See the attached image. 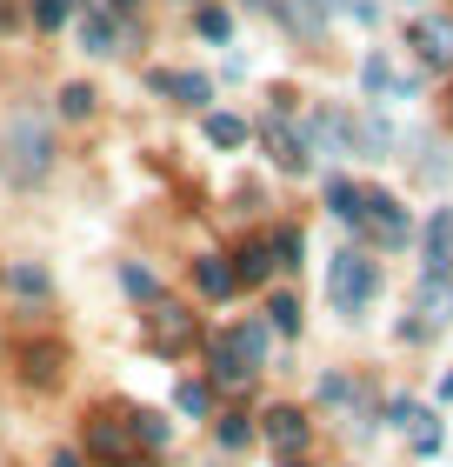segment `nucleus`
I'll use <instances>...</instances> for the list:
<instances>
[{"mask_svg": "<svg viewBox=\"0 0 453 467\" xmlns=\"http://www.w3.org/2000/svg\"><path fill=\"white\" fill-rule=\"evenodd\" d=\"M447 267H453V207L427 221V274H447Z\"/></svg>", "mask_w": 453, "mask_h": 467, "instance_id": "nucleus-9", "label": "nucleus"}, {"mask_svg": "<svg viewBox=\"0 0 453 467\" xmlns=\"http://www.w3.org/2000/svg\"><path fill=\"white\" fill-rule=\"evenodd\" d=\"M440 400H453V374H447V380H440Z\"/></svg>", "mask_w": 453, "mask_h": 467, "instance_id": "nucleus-34", "label": "nucleus"}, {"mask_svg": "<svg viewBox=\"0 0 453 467\" xmlns=\"http://www.w3.org/2000/svg\"><path fill=\"white\" fill-rule=\"evenodd\" d=\"M120 467H140V461H120Z\"/></svg>", "mask_w": 453, "mask_h": 467, "instance_id": "nucleus-38", "label": "nucleus"}, {"mask_svg": "<svg viewBox=\"0 0 453 467\" xmlns=\"http://www.w3.org/2000/svg\"><path fill=\"white\" fill-rule=\"evenodd\" d=\"M120 281H127V294H140V301H147V294H154V274H147V267H127Z\"/></svg>", "mask_w": 453, "mask_h": 467, "instance_id": "nucleus-28", "label": "nucleus"}, {"mask_svg": "<svg viewBox=\"0 0 453 467\" xmlns=\"http://www.w3.org/2000/svg\"><path fill=\"white\" fill-rule=\"evenodd\" d=\"M47 167H54V127L40 114H14L7 134H0V174L14 187H40Z\"/></svg>", "mask_w": 453, "mask_h": 467, "instance_id": "nucleus-1", "label": "nucleus"}, {"mask_svg": "<svg viewBox=\"0 0 453 467\" xmlns=\"http://www.w3.org/2000/svg\"><path fill=\"white\" fill-rule=\"evenodd\" d=\"M154 94H174V100H187V108H207L213 100L207 74H154Z\"/></svg>", "mask_w": 453, "mask_h": 467, "instance_id": "nucleus-10", "label": "nucleus"}, {"mask_svg": "<svg viewBox=\"0 0 453 467\" xmlns=\"http://www.w3.org/2000/svg\"><path fill=\"white\" fill-rule=\"evenodd\" d=\"M320 400H327V408H347V400H360V388L347 374H320Z\"/></svg>", "mask_w": 453, "mask_h": 467, "instance_id": "nucleus-21", "label": "nucleus"}, {"mask_svg": "<svg viewBox=\"0 0 453 467\" xmlns=\"http://www.w3.org/2000/svg\"><path fill=\"white\" fill-rule=\"evenodd\" d=\"M80 47H88V54H120V47H114V20H107V14H88V20H80Z\"/></svg>", "mask_w": 453, "mask_h": 467, "instance_id": "nucleus-15", "label": "nucleus"}, {"mask_svg": "<svg viewBox=\"0 0 453 467\" xmlns=\"http://www.w3.org/2000/svg\"><path fill=\"white\" fill-rule=\"evenodd\" d=\"M127 441H134V434H127V428H114V420H94V434H88V448L107 461V467H120V454H127Z\"/></svg>", "mask_w": 453, "mask_h": 467, "instance_id": "nucleus-14", "label": "nucleus"}, {"mask_svg": "<svg viewBox=\"0 0 453 467\" xmlns=\"http://www.w3.org/2000/svg\"><path fill=\"white\" fill-rule=\"evenodd\" d=\"M307 140L320 147V154H347V120H340V114H314L307 120Z\"/></svg>", "mask_w": 453, "mask_h": 467, "instance_id": "nucleus-12", "label": "nucleus"}, {"mask_svg": "<svg viewBox=\"0 0 453 467\" xmlns=\"http://www.w3.org/2000/svg\"><path fill=\"white\" fill-rule=\"evenodd\" d=\"M54 467H80V461H74V454H54Z\"/></svg>", "mask_w": 453, "mask_h": 467, "instance_id": "nucleus-33", "label": "nucleus"}, {"mask_svg": "<svg viewBox=\"0 0 453 467\" xmlns=\"http://www.w3.org/2000/svg\"><path fill=\"white\" fill-rule=\"evenodd\" d=\"M247 441H253L247 420H241V414H221V448H247Z\"/></svg>", "mask_w": 453, "mask_h": 467, "instance_id": "nucleus-26", "label": "nucleus"}, {"mask_svg": "<svg viewBox=\"0 0 453 467\" xmlns=\"http://www.w3.org/2000/svg\"><path fill=\"white\" fill-rule=\"evenodd\" d=\"M74 20V0H34V27L40 34H60Z\"/></svg>", "mask_w": 453, "mask_h": 467, "instance_id": "nucleus-17", "label": "nucleus"}, {"mask_svg": "<svg viewBox=\"0 0 453 467\" xmlns=\"http://www.w3.org/2000/svg\"><path fill=\"white\" fill-rule=\"evenodd\" d=\"M267 321H247V327H233V334H221V341H213L207 354H213V380H221V388H247L253 374L267 368Z\"/></svg>", "mask_w": 453, "mask_h": 467, "instance_id": "nucleus-2", "label": "nucleus"}, {"mask_svg": "<svg viewBox=\"0 0 453 467\" xmlns=\"http://www.w3.org/2000/svg\"><path fill=\"white\" fill-rule=\"evenodd\" d=\"M267 274H273V247L267 241H247L233 254V281H267Z\"/></svg>", "mask_w": 453, "mask_h": 467, "instance_id": "nucleus-13", "label": "nucleus"}, {"mask_svg": "<svg viewBox=\"0 0 453 467\" xmlns=\"http://www.w3.org/2000/svg\"><path fill=\"white\" fill-rule=\"evenodd\" d=\"M414 448L420 454H440V420H434V428H414Z\"/></svg>", "mask_w": 453, "mask_h": 467, "instance_id": "nucleus-31", "label": "nucleus"}, {"mask_svg": "<svg viewBox=\"0 0 453 467\" xmlns=\"http://www.w3.org/2000/svg\"><path fill=\"white\" fill-rule=\"evenodd\" d=\"M193 281H201V294H207V301H227V294L241 287V281H233V261H221V254H207V261L193 267Z\"/></svg>", "mask_w": 453, "mask_h": 467, "instance_id": "nucleus-11", "label": "nucleus"}, {"mask_svg": "<svg viewBox=\"0 0 453 467\" xmlns=\"http://www.w3.org/2000/svg\"><path fill=\"white\" fill-rule=\"evenodd\" d=\"M360 80H366V94H386V88H400V80H394V67H386L380 54H374V60L360 67Z\"/></svg>", "mask_w": 453, "mask_h": 467, "instance_id": "nucleus-24", "label": "nucleus"}, {"mask_svg": "<svg viewBox=\"0 0 453 467\" xmlns=\"http://www.w3.org/2000/svg\"><path fill=\"white\" fill-rule=\"evenodd\" d=\"M154 341H160L167 354H180V348L193 341V314H187V307H174V301L154 307Z\"/></svg>", "mask_w": 453, "mask_h": 467, "instance_id": "nucleus-8", "label": "nucleus"}, {"mask_svg": "<svg viewBox=\"0 0 453 467\" xmlns=\"http://www.w3.org/2000/svg\"><path fill=\"white\" fill-rule=\"evenodd\" d=\"M134 441H140V448H160V441H167V420H160V414H134Z\"/></svg>", "mask_w": 453, "mask_h": 467, "instance_id": "nucleus-25", "label": "nucleus"}, {"mask_svg": "<svg viewBox=\"0 0 453 467\" xmlns=\"http://www.w3.org/2000/svg\"><path fill=\"white\" fill-rule=\"evenodd\" d=\"M414 314H420V321L407 327V334H427V327H447L453 321V281H447V274H427V281H420Z\"/></svg>", "mask_w": 453, "mask_h": 467, "instance_id": "nucleus-4", "label": "nucleus"}, {"mask_svg": "<svg viewBox=\"0 0 453 467\" xmlns=\"http://www.w3.org/2000/svg\"><path fill=\"white\" fill-rule=\"evenodd\" d=\"M360 201H366V194H360V187H354V181H340V174L327 181V207H334V214H340V221H360Z\"/></svg>", "mask_w": 453, "mask_h": 467, "instance_id": "nucleus-16", "label": "nucleus"}, {"mask_svg": "<svg viewBox=\"0 0 453 467\" xmlns=\"http://www.w3.org/2000/svg\"><path fill=\"white\" fill-rule=\"evenodd\" d=\"M360 221H374V234H380L386 247H400L407 234H414V227H407V207H400L394 194H366V201H360Z\"/></svg>", "mask_w": 453, "mask_h": 467, "instance_id": "nucleus-5", "label": "nucleus"}, {"mask_svg": "<svg viewBox=\"0 0 453 467\" xmlns=\"http://www.w3.org/2000/svg\"><path fill=\"white\" fill-rule=\"evenodd\" d=\"M320 7H340V0H320Z\"/></svg>", "mask_w": 453, "mask_h": 467, "instance_id": "nucleus-36", "label": "nucleus"}, {"mask_svg": "<svg viewBox=\"0 0 453 467\" xmlns=\"http://www.w3.org/2000/svg\"><path fill=\"white\" fill-rule=\"evenodd\" d=\"M280 467H300V461H280Z\"/></svg>", "mask_w": 453, "mask_h": 467, "instance_id": "nucleus-37", "label": "nucleus"}, {"mask_svg": "<svg viewBox=\"0 0 453 467\" xmlns=\"http://www.w3.org/2000/svg\"><path fill=\"white\" fill-rule=\"evenodd\" d=\"M54 360H60V348H54V341L27 348V374H34V380H54Z\"/></svg>", "mask_w": 453, "mask_h": 467, "instance_id": "nucleus-23", "label": "nucleus"}, {"mask_svg": "<svg viewBox=\"0 0 453 467\" xmlns=\"http://www.w3.org/2000/svg\"><path fill=\"white\" fill-rule=\"evenodd\" d=\"M193 27H201V40H227L233 20H227V7H201V14H193Z\"/></svg>", "mask_w": 453, "mask_h": 467, "instance_id": "nucleus-22", "label": "nucleus"}, {"mask_svg": "<svg viewBox=\"0 0 453 467\" xmlns=\"http://www.w3.org/2000/svg\"><path fill=\"white\" fill-rule=\"evenodd\" d=\"M14 287L20 294H47V274H40V267H14Z\"/></svg>", "mask_w": 453, "mask_h": 467, "instance_id": "nucleus-27", "label": "nucleus"}, {"mask_svg": "<svg viewBox=\"0 0 453 467\" xmlns=\"http://www.w3.org/2000/svg\"><path fill=\"white\" fill-rule=\"evenodd\" d=\"M280 267H300V234H293V227L280 234Z\"/></svg>", "mask_w": 453, "mask_h": 467, "instance_id": "nucleus-30", "label": "nucleus"}, {"mask_svg": "<svg viewBox=\"0 0 453 467\" xmlns=\"http://www.w3.org/2000/svg\"><path fill=\"white\" fill-rule=\"evenodd\" d=\"M207 140H213V147H241V140H247V120H233V114H207Z\"/></svg>", "mask_w": 453, "mask_h": 467, "instance_id": "nucleus-19", "label": "nucleus"}, {"mask_svg": "<svg viewBox=\"0 0 453 467\" xmlns=\"http://www.w3.org/2000/svg\"><path fill=\"white\" fill-rule=\"evenodd\" d=\"M114 7H120V14H127V7H134V0H114Z\"/></svg>", "mask_w": 453, "mask_h": 467, "instance_id": "nucleus-35", "label": "nucleus"}, {"mask_svg": "<svg viewBox=\"0 0 453 467\" xmlns=\"http://www.w3.org/2000/svg\"><path fill=\"white\" fill-rule=\"evenodd\" d=\"M374 294H380V267L366 261V254L347 247V254H334V261H327V307L334 314H360Z\"/></svg>", "mask_w": 453, "mask_h": 467, "instance_id": "nucleus-3", "label": "nucleus"}, {"mask_svg": "<svg viewBox=\"0 0 453 467\" xmlns=\"http://www.w3.org/2000/svg\"><path fill=\"white\" fill-rule=\"evenodd\" d=\"M386 420H394V428H414V400H407V394L386 400Z\"/></svg>", "mask_w": 453, "mask_h": 467, "instance_id": "nucleus-29", "label": "nucleus"}, {"mask_svg": "<svg viewBox=\"0 0 453 467\" xmlns=\"http://www.w3.org/2000/svg\"><path fill=\"white\" fill-rule=\"evenodd\" d=\"M414 47H420L427 67H453V20H447V14L414 20Z\"/></svg>", "mask_w": 453, "mask_h": 467, "instance_id": "nucleus-6", "label": "nucleus"}, {"mask_svg": "<svg viewBox=\"0 0 453 467\" xmlns=\"http://www.w3.org/2000/svg\"><path fill=\"white\" fill-rule=\"evenodd\" d=\"M267 441L293 461L300 448H307V414H300V408H273V414H267Z\"/></svg>", "mask_w": 453, "mask_h": 467, "instance_id": "nucleus-7", "label": "nucleus"}, {"mask_svg": "<svg viewBox=\"0 0 453 467\" xmlns=\"http://www.w3.org/2000/svg\"><path fill=\"white\" fill-rule=\"evenodd\" d=\"M60 114H67V120L94 114V88H88V80H67V88H60Z\"/></svg>", "mask_w": 453, "mask_h": 467, "instance_id": "nucleus-18", "label": "nucleus"}, {"mask_svg": "<svg viewBox=\"0 0 453 467\" xmlns=\"http://www.w3.org/2000/svg\"><path fill=\"white\" fill-rule=\"evenodd\" d=\"M180 414H207V388H180Z\"/></svg>", "mask_w": 453, "mask_h": 467, "instance_id": "nucleus-32", "label": "nucleus"}, {"mask_svg": "<svg viewBox=\"0 0 453 467\" xmlns=\"http://www.w3.org/2000/svg\"><path fill=\"white\" fill-rule=\"evenodd\" d=\"M267 327L300 334V301H293V294H273V301H267Z\"/></svg>", "mask_w": 453, "mask_h": 467, "instance_id": "nucleus-20", "label": "nucleus"}]
</instances>
